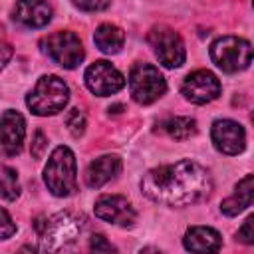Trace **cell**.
Segmentation results:
<instances>
[{"label": "cell", "instance_id": "obj_20", "mask_svg": "<svg viewBox=\"0 0 254 254\" xmlns=\"http://www.w3.org/2000/svg\"><path fill=\"white\" fill-rule=\"evenodd\" d=\"M18 196H20V183L16 171L10 167H2V198L16 200Z\"/></svg>", "mask_w": 254, "mask_h": 254}, {"label": "cell", "instance_id": "obj_4", "mask_svg": "<svg viewBox=\"0 0 254 254\" xmlns=\"http://www.w3.org/2000/svg\"><path fill=\"white\" fill-rule=\"evenodd\" d=\"M69 99V89L64 79L58 75H42L36 87L28 93L26 105L34 115H56L60 113Z\"/></svg>", "mask_w": 254, "mask_h": 254}, {"label": "cell", "instance_id": "obj_8", "mask_svg": "<svg viewBox=\"0 0 254 254\" xmlns=\"http://www.w3.org/2000/svg\"><path fill=\"white\" fill-rule=\"evenodd\" d=\"M149 44L157 56V60L165 65V67H179L185 64L187 52H185V44L181 40V36L169 28V26H155L149 32Z\"/></svg>", "mask_w": 254, "mask_h": 254}, {"label": "cell", "instance_id": "obj_7", "mask_svg": "<svg viewBox=\"0 0 254 254\" xmlns=\"http://www.w3.org/2000/svg\"><path fill=\"white\" fill-rule=\"evenodd\" d=\"M40 46H42V52L52 62H56L58 65H62L65 69L77 67L81 64L83 56H85L79 38L73 32H67V30H60V32H54V34L46 36Z\"/></svg>", "mask_w": 254, "mask_h": 254}, {"label": "cell", "instance_id": "obj_17", "mask_svg": "<svg viewBox=\"0 0 254 254\" xmlns=\"http://www.w3.org/2000/svg\"><path fill=\"white\" fill-rule=\"evenodd\" d=\"M250 204H254V175H248L242 181H238L234 192L222 200L220 210L226 216H236Z\"/></svg>", "mask_w": 254, "mask_h": 254}, {"label": "cell", "instance_id": "obj_6", "mask_svg": "<svg viewBox=\"0 0 254 254\" xmlns=\"http://www.w3.org/2000/svg\"><path fill=\"white\" fill-rule=\"evenodd\" d=\"M129 91L139 105H149L163 97L167 91V81L159 67L151 64H135L129 73Z\"/></svg>", "mask_w": 254, "mask_h": 254}, {"label": "cell", "instance_id": "obj_26", "mask_svg": "<svg viewBox=\"0 0 254 254\" xmlns=\"http://www.w3.org/2000/svg\"><path fill=\"white\" fill-rule=\"evenodd\" d=\"M14 232H16V226H14V222H12L10 214H8V210L2 208V240L10 238Z\"/></svg>", "mask_w": 254, "mask_h": 254}, {"label": "cell", "instance_id": "obj_25", "mask_svg": "<svg viewBox=\"0 0 254 254\" xmlns=\"http://www.w3.org/2000/svg\"><path fill=\"white\" fill-rule=\"evenodd\" d=\"M44 149H46V137H44L42 131H36L34 141H32V157L34 159H40L42 153H44Z\"/></svg>", "mask_w": 254, "mask_h": 254}, {"label": "cell", "instance_id": "obj_21", "mask_svg": "<svg viewBox=\"0 0 254 254\" xmlns=\"http://www.w3.org/2000/svg\"><path fill=\"white\" fill-rule=\"evenodd\" d=\"M85 123H87V121H85V115H83L81 109H71V111L65 115V127H67V131H69L73 137L83 135Z\"/></svg>", "mask_w": 254, "mask_h": 254}, {"label": "cell", "instance_id": "obj_15", "mask_svg": "<svg viewBox=\"0 0 254 254\" xmlns=\"http://www.w3.org/2000/svg\"><path fill=\"white\" fill-rule=\"evenodd\" d=\"M121 173V159L117 155H101L93 159L85 171V183L89 189H99L113 181Z\"/></svg>", "mask_w": 254, "mask_h": 254}, {"label": "cell", "instance_id": "obj_11", "mask_svg": "<svg viewBox=\"0 0 254 254\" xmlns=\"http://www.w3.org/2000/svg\"><path fill=\"white\" fill-rule=\"evenodd\" d=\"M93 212H95L97 218H101L105 222H111V224H117V226H123V228L133 226L135 220H137L135 208L121 194H101L95 200Z\"/></svg>", "mask_w": 254, "mask_h": 254}, {"label": "cell", "instance_id": "obj_27", "mask_svg": "<svg viewBox=\"0 0 254 254\" xmlns=\"http://www.w3.org/2000/svg\"><path fill=\"white\" fill-rule=\"evenodd\" d=\"M2 52H4V58H2V65H6V64H8V60H10V54H12V50H10V46H8V44H4V46H2Z\"/></svg>", "mask_w": 254, "mask_h": 254}, {"label": "cell", "instance_id": "obj_5", "mask_svg": "<svg viewBox=\"0 0 254 254\" xmlns=\"http://www.w3.org/2000/svg\"><path fill=\"white\" fill-rule=\"evenodd\" d=\"M254 58V48L248 40L238 36H222L210 44V60L216 67L226 73L242 71L250 65Z\"/></svg>", "mask_w": 254, "mask_h": 254}, {"label": "cell", "instance_id": "obj_14", "mask_svg": "<svg viewBox=\"0 0 254 254\" xmlns=\"http://www.w3.org/2000/svg\"><path fill=\"white\" fill-rule=\"evenodd\" d=\"M14 20L26 28H44L52 20V6L46 0H18Z\"/></svg>", "mask_w": 254, "mask_h": 254}, {"label": "cell", "instance_id": "obj_13", "mask_svg": "<svg viewBox=\"0 0 254 254\" xmlns=\"http://www.w3.org/2000/svg\"><path fill=\"white\" fill-rule=\"evenodd\" d=\"M2 153L6 157H14L22 151V143L26 137V123L18 111L2 113Z\"/></svg>", "mask_w": 254, "mask_h": 254}, {"label": "cell", "instance_id": "obj_19", "mask_svg": "<svg viewBox=\"0 0 254 254\" xmlns=\"http://www.w3.org/2000/svg\"><path fill=\"white\" fill-rule=\"evenodd\" d=\"M93 42L103 54H117L123 48L125 34L115 24H101L93 34Z\"/></svg>", "mask_w": 254, "mask_h": 254}, {"label": "cell", "instance_id": "obj_3", "mask_svg": "<svg viewBox=\"0 0 254 254\" xmlns=\"http://www.w3.org/2000/svg\"><path fill=\"white\" fill-rule=\"evenodd\" d=\"M44 181L52 194L71 196L77 190L75 157L67 147H56L44 169Z\"/></svg>", "mask_w": 254, "mask_h": 254}, {"label": "cell", "instance_id": "obj_12", "mask_svg": "<svg viewBox=\"0 0 254 254\" xmlns=\"http://www.w3.org/2000/svg\"><path fill=\"white\" fill-rule=\"evenodd\" d=\"M210 137L214 147L224 155H238L244 151L246 133L244 127L232 119H218L212 123Z\"/></svg>", "mask_w": 254, "mask_h": 254}, {"label": "cell", "instance_id": "obj_22", "mask_svg": "<svg viewBox=\"0 0 254 254\" xmlns=\"http://www.w3.org/2000/svg\"><path fill=\"white\" fill-rule=\"evenodd\" d=\"M236 240L242 244H254V214H250L244 220V224L236 232Z\"/></svg>", "mask_w": 254, "mask_h": 254}, {"label": "cell", "instance_id": "obj_1", "mask_svg": "<svg viewBox=\"0 0 254 254\" xmlns=\"http://www.w3.org/2000/svg\"><path fill=\"white\" fill-rule=\"evenodd\" d=\"M212 190V179L194 161H177L147 171L141 179V192L165 206H189L204 200Z\"/></svg>", "mask_w": 254, "mask_h": 254}, {"label": "cell", "instance_id": "obj_9", "mask_svg": "<svg viewBox=\"0 0 254 254\" xmlns=\"http://www.w3.org/2000/svg\"><path fill=\"white\" fill-rule=\"evenodd\" d=\"M85 85L91 93L99 95V97H105V95H111V93H117L123 85H125V77L123 73L111 65L109 62L101 60V62H95L91 64L87 69H85Z\"/></svg>", "mask_w": 254, "mask_h": 254}, {"label": "cell", "instance_id": "obj_23", "mask_svg": "<svg viewBox=\"0 0 254 254\" xmlns=\"http://www.w3.org/2000/svg\"><path fill=\"white\" fill-rule=\"evenodd\" d=\"M73 6H77L79 10H85V12H97V10H103L109 6L111 0H71Z\"/></svg>", "mask_w": 254, "mask_h": 254}, {"label": "cell", "instance_id": "obj_10", "mask_svg": "<svg viewBox=\"0 0 254 254\" xmlns=\"http://www.w3.org/2000/svg\"><path fill=\"white\" fill-rule=\"evenodd\" d=\"M181 93L187 101L204 105L220 95V81L218 77L208 69H196L189 73L181 85Z\"/></svg>", "mask_w": 254, "mask_h": 254}, {"label": "cell", "instance_id": "obj_24", "mask_svg": "<svg viewBox=\"0 0 254 254\" xmlns=\"http://www.w3.org/2000/svg\"><path fill=\"white\" fill-rule=\"evenodd\" d=\"M89 248H91L93 252H115V246H111V244L105 240V236H101V234H93V236H91Z\"/></svg>", "mask_w": 254, "mask_h": 254}, {"label": "cell", "instance_id": "obj_28", "mask_svg": "<svg viewBox=\"0 0 254 254\" xmlns=\"http://www.w3.org/2000/svg\"><path fill=\"white\" fill-rule=\"evenodd\" d=\"M252 123H254V111H252Z\"/></svg>", "mask_w": 254, "mask_h": 254}, {"label": "cell", "instance_id": "obj_16", "mask_svg": "<svg viewBox=\"0 0 254 254\" xmlns=\"http://www.w3.org/2000/svg\"><path fill=\"white\" fill-rule=\"evenodd\" d=\"M183 244L190 252H216L222 238L210 226H190L183 236Z\"/></svg>", "mask_w": 254, "mask_h": 254}, {"label": "cell", "instance_id": "obj_18", "mask_svg": "<svg viewBox=\"0 0 254 254\" xmlns=\"http://www.w3.org/2000/svg\"><path fill=\"white\" fill-rule=\"evenodd\" d=\"M159 133H165L167 137L175 139V141H185V139H190L192 135H196V121L190 119V117H165L157 123V129Z\"/></svg>", "mask_w": 254, "mask_h": 254}, {"label": "cell", "instance_id": "obj_2", "mask_svg": "<svg viewBox=\"0 0 254 254\" xmlns=\"http://www.w3.org/2000/svg\"><path fill=\"white\" fill-rule=\"evenodd\" d=\"M85 216L77 212H58L46 220H36V232L40 234V248L46 252H60L71 246L85 230Z\"/></svg>", "mask_w": 254, "mask_h": 254}]
</instances>
